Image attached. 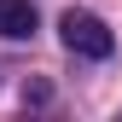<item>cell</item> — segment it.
Instances as JSON below:
<instances>
[{"label":"cell","mask_w":122,"mask_h":122,"mask_svg":"<svg viewBox=\"0 0 122 122\" xmlns=\"http://www.w3.org/2000/svg\"><path fill=\"white\" fill-rule=\"evenodd\" d=\"M0 35L6 41L35 35V6H29V0H0Z\"/></svg>","instance_id":"2"},{"label":"cell","mask_w":122,"mask_h":122,"mask_svg":"<svg viewBox=\"0 0 122 122\" xmlns=\"http://www.w3.org/2000/svg\"><path fill=\"white\" fill-rule=\"evenodd\" d=\"M58 35H64V47L70 52H81V58H111V29H105V18H93V12H64L58 18Z\"/></svg>","instance_id":"1"}]
</instances>
